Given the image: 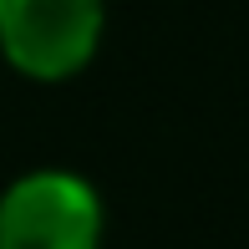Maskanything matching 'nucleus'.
<instances>
[{"label":"nucleus","instance_id":"f257e3e1","mask_svg":"<svg viewBox=\"0 0 249 249\" xmlns=\"http://www.w3.org/2000/svg\"><path fill=\"white\" fill-rule=\"evenodd\" d=\"M107 203L76 168H31L0 188V249H102Z\"/></svg>","mask_w":249,"mask_h":249},{"label":"nucleus","instance_id":"f03ea898","mask_svg":"<svg viewBox=\"0 0 249 249\" xmlns=\"http://www.w3.org/2000/svg\"><path fill=\"white\" fill-rule=\"evenodd\" d=\"M107 36V0H0V56L26 82H71Z\"/></svg>","mask_w":249,"mask_h":249}]
</instances>
